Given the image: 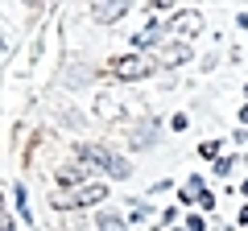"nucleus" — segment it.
I'll return each instance as SVG.
<instances>
[{"instance_id":"3","label":"nucleus","mask_w":248,"mask_h":231,"mask_svg":"<svg viewBox=\"0 0 248 231\" xmlns=\"http://www.w3.org/2000/svg\"><path fill=\"white\" fill-rule=\"evenodd\" d=\"M203 13L199 9H182V13H174V17L166 21V29H170V37H174V42H190V37H199L203 33Z\"/></svg>"},{"instance_id":"1","label":"nucleus","mask_w":248,"mask_h":231,"mask_svg":"<svg viewBox=\"0 0 248 231\" xmlns=\"http://www.w3.org/2000/svg\"><path fill=\"white\" fill-rule=\"evenodd\" d=\"M79 157H83V161H91V165H99L108 178H116V182H124L128 173H133V169H128V161H124L120 153L104 149V144H79Z\"/></svg>"},{"instance_id":"2","label":"nucleus","mask_w":248,"mask_h":231,"mask_svg":"<svg viewBox=\"0 0 248 231\" xmlns=\"http://www.w3.org/2000/svg\"><path fill=\"white\" fill-rule=\"evenodd\" d=\"M153 58L149 54H120V58H112V74L124 83H133V79H145V74H153Z\"/></svg>"},{"instance_id":"9","label":"nucleus","mask_w":248,"mask_h":231,"mask_svg":"<svg viewBox=\"0 0 248 231\" xmlns=\"http://www.w3.org/2000/svg\"><path fill=\"white\" fill-rule=\"evenodd\" d=\"M186 198H195V202H203V198H207L203 178H199V173H195V178H186V186H182V202H186Z\"/></svg>"},{"instance_id":"5","label":"nucleus","mask_w":248,"mask_h":231,"mask_svg":"<svg viewBox=\"0 0 248 231\" xmlns=\"http://www.w3.org/2000/svg\"><path fill=\"white\" fill-rule=\"evenodd\" d=\"M124 13H128V4H120V0H99V4H91V21H99V25H112Z\"/></svg>"},{"instance_id":"12","label":"nucleus","mask_w":248,"mask_h":231,"mask_svg":"<svg viewBox=\"0 0 248 231\" xmlns=\"http://www.w3.org/2000/svg\"><path fill=\"white\" fill-rule=\"evenodd\" d=\"M207 223H203V215H186V231H203Z\"/></svg>"},{"instance_id":"13","label":"nucleus","mask_w":248,"mask_h":231,"mask_svg":"<svg viewBox=\"0 0 248 231\" xmlns=\"http://www.w3.org/2000/svg\"><path fill=\"white\" fill-rule=\"evenodd\" d=\"M199 153H203V157H215V153H219V141H203V144H199Z\"/></svg>"},{"instance_id":"11","label":"nucleus","mask_w":248,"mask_h":231,"mask_svg":"<svg viewBox=\"0 0 248 231\" xmlns=\"http://www.w3.org/2000/svg\"><path fill=\"white\" fill-rule=\"evenodd\" d=\"M58 178H62V182H79L83 173H79V169H75V165H62V169H58Z\"/></svg>"},{"instance_id":"4","label":"nucleus","mask_w":248,"mask_h":231,"mask_svg":"<svg viewBox=\"0 0 248 231\" xmlns=\"http://www.w3.org/2000/svg\"><path fill=\"white\" fill-rule=\"evenodd\" d=\"M104 198H108L104 182H87V186L71 190V194H54V206L58 211H71V206H91V202H104Z\"/></svg>"},{"instance_id":"10","label":"nucleus","mask_w":248,"mask_h":231,"mask_svg":"<svg viewBox=\"0 0 248 231\" xmlns=\"http://www.w3.org/2000/svg\"><path fill=\"white\" fill-rule=\"evenodd\" d=\"M13 202H17V211H21V219L29 223V202H25V186H21V182H17V186H13Z\"/></svg>"},{"instance_id":"6","label":"nucleus","mask_w":248,"mask_h":231,"mask_svg":"<svg viewBox=\"0 0 248 231\" xmlns=\"http://www.w3.org/2000/svg\"><path fill=\"white\" fill-rule=\"evenodd\" d=\"M153 62H161V66H182V62H190V45H186V42H170V45H161V50H157Z\"/></svg>"},{"instance_id":"15","label":"nucleus","mask_w":248,"mask_h":231,"mask_svg":"<svg viewBox=\"0 0 248 231\" xmlns=\"http://www.w3.org/2000/svg\"><path fill=\"white\" fill-rule=\"evenodd\" d=\"M4 231H17V223H13V219H4Z\"/></svg>"},{"instance_id":"14","label":"nucleus","mask_w":248,"mask_h":231,"mask_svg":"<svg viewBox=\"0 0 248 231\" xmlns=\"http://www.w3.org/2000/svg\"><path fill=\"white\" fill-rule=\"evenodd\" d=\"M174 219H178V206H170V211H166V227H161V231H178Z\"/></svg>"},{"instance_id":"8","label":"nucleus","mask_w":248,"mask_h":231,"mask_svg":"<svg viewBox=\"0 0 248 231\" xmlns=\"http://www.w3.org/2000/svg\"><path fill=\"white\" fill-rule=\"evenodd\" d=\"M133 42L141 45V50H145V45H157V42H161V25H157V21H149V25H145L141 33L133 37Z\"/></svg>"},{"instance_id":"7","label":"nucleus","mask_w":248,"mask_h":231,"mask_svg":"<svg viewBox=\"0 0 248 231\" xmlns=\"http://www.w3.org/2000/svg\"><path fill=\"white\" fill-rule=\"evenodd\" d=\"M95 227H99V231H128V219H124V215H116V211H99Z\"/></svg>"}]
</instances>
